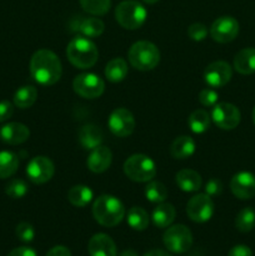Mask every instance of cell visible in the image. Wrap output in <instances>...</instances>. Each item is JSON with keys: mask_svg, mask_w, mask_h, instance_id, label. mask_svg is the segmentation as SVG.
<instances>
[{"mask_svg": "<svg viewBox=\"0 0 255 256\" xmlns=\"http://www.w3.org/2000/svg\"><path fill=\"white\" fill-rule=\"evenodd\" d=\"M30 74L38 84L44 86L54 85L62 78V62L52 50L40 49L30 59Z\"/></svg>", "mask_w": 255, "mask_h": 256, "instance_id": "6da1fadb", "label": "cell"}, {"mask_svg": "<svg viewBox=\"0 0 255 256\" xmlns=\"http://www.w3.org/2000/svg\"><path fill=\"white\" fill-rule=\"evenodd\" d=\"M92 216L102 226L114 228L125 216V208L118 198L112 195H100L92 204Z\"/></svg>", "mask_w": 255, "mask_h": 256, "instance_id": "7a4b0ae2", "label": "cell"}, {"mask_svg": "<svg viewBox=\"0 0 255 256\" xmlns=\"http://www.w3.org/2000/svg\"><path fill=\"white\" fill-rule=\"evenodd\" d=\"M66 56L78 69H89L98 62L99 52L92 40L82 35H78L68 44Z\"/></svg>", "mask_w": 255, "mask_h": 256, "instance_id": "3957f363", "label": "cell"}, {"mask_svg": "<svg viewBox=\"0 0 255 256\" xmlns=\"http://www.w3.org/2000/svg\"><path fill=\"white\" fill-rule=\"evenodd\" d=\"M128 59L132 68L140 72H148L158 66L160 62V52L155 44L148 40L136 42L130 46Z\"/></svg>", "mask_w": 255, "mask_h": 256, "instance_id": "277c9868", "label": "cell"}, {"mask_svg": "<svg viewBox=\"0 0 255 256\" xmlns=\"http://www.w3.org/2000/svg\"><path fill=\"white\" fill-rule=\"evenodd\" d=\"M148 12L145 6L135 0L122 2L115 9V19L118 24L128 30H136L145 22Z\"/></svg>", "mask_w": 255, "mask_h": 256, "instance_id": "5b68a950", "label": "cell"}, {"mask_svg": "<svg viewBox=\"0 0 255 256\" xmlns=\"http://www.w3.org/2000/svg\"><path fill=\"white\" fill-rule=\"evenodd\" d=\"M124 172L132 182H148L156 175V165L148 155L134 154L125 160Z\"/></svg>", "mask_w": 255, "mask_h": 256, "instance_id": "8992f818", "label": "cell"}, {"mask_svg": "<svg viewBox=\"0 0 255 256\" xmlns=\"http://www.w3.org/2000/svg\"><path fill=\"white\" fill-rule=\"evenodd\" d=\"M165 248L174 254H184L192 248V235L188 226L182 224L172 225L168 228L162 235Z\"/></svg>", "mask_w": 255, "mask_h": 256, "instance_id": "52a82bcc", "label": "cell"}, {"mask_svg": "<svg viewBox=\"0 0 255 256\" xmlns=\"http://www.w3.org/2000/svg\"><path fill=\"white\" fill-rule=\"evenodd\" d=\"M72 89L79 96L85 99H96L102 96L105 90V82L94 72H82L75 76Z\"/></svg>", "mask_w": 255, "mask_h": 256, "instance_id": "ba28073f", "label": "cell"}, {"mask_svg": "<svg viewBox=\"0 0 255 256\" xmlns=\"http://www.w3.org/2000/svg\"><path fill=\"white\" fill-rule=\"evenodd\" d=\"M186 214L194 222H206L214 215V202L208 194H196L186 204Z\"/></svg>", "mask_w": 255, "mask_h": 256, "instance_id": "9c48e42d", "label": "cell"}, {"mask_svg": "<svg viewBox=\"0 0 255 256\" xmlns=\"http://www.w3.org/2000/svg\"><path fill=\"white\" fill-rule=\"evenodd\" d=\"M212 119L220 129L232 130L239 125L242 114L240 110L230 102H216L212 106Z\"/></svg>", "mask_w": 255, "mask_h": 256, "instance_id": "30bf717a", "label": "cell"}, {"mask_svg": "<svg viewBox=\"0 0 255 256\" xmlns=\"http://www.w3.org/2000/svg\"><path fill=\"white\" fill-rule=\"evenodd\" d=\"M108 126L115 136H129L135 129V119L132 112L125 108H118L110 114L108 119Z\"/></svg>", "mask_w": 255, "mask_h": 256, "instance_id": "8fae6325", "label": "cell"}, {"mask_svg": "<svg viewBox=\"0 0 255 256\" xmlns=\"http://www.w3.org/2000/svg\"><path fill=\"white\" fill-rule=\"evenodd\" d=\"M239 34V22L232 16H220L210 26L212 40L220 44L232 42Z\"/></svg>", "mask_w": 255, "mask_h": 256, "instance_id": "7c38bea8", "label": "cell"}, {"mask_svg": "<svg viewBox=\"0 0 255 256\" xmlns=\"http://www.w3.org/2000/svg\"><path fill=\"white\" fill-rule=\"evenodd\" d=\"M54 162L46 156H35L26 166V175L34 184H45L54 176Z\"/></svg>", "mask_w": 255, "mask_h": 256, "instance_id": "4fadbf2b", "label": "cell"}, {"mask_svg": "<svg viewBox=\"0 0 255 256\" xmlns=\"http://www.w3.org/2000/svg\"><path fill=\"white\" fill-rule=\"evenodd\" d=\"M232 69L226 62H214L206 66L204 72V80L210 88H222L230 82Z\"/></svg>", "mask_w": 255, "mask_h": 256, "instance_id": "5bb4252c", "label": "cell"}, {"mask_svg": "<svg viewBox=\"0 0 255 256\" xmlns=\"http://www.w3.org/2000/svg\"><path fill=\"white\" fill-rule=\"evenodd\" d=\"M230 190L240 200H249L255 196V175L249 172H240L232 178Z\"/></svg>", "mask_w": 255, "mask_h": 256, "instance_id": "9a60e30c", "label": "cell"}, {"mask_svg": "<svg viewBox=\"0 0 255 256\" xmlns=\"http://www.w3.org/2000/svg\"><path fill=\"white\" fill-rule=\"evenodd\" d=\"M30 136V130L22 122H8L0 128V139L5 144L19 145L26 142Z\"/></svg>", "mask_w": 255, "mask_h": 256, "instance_id": "2e32d148", "label": "cell"}, {"mask_svg": "<svg viewBox=\"0 0 255 256\" xmlns=\"http://www.w3.org/2000/svg\"><path fill=\"white\" fill-rule=\"evenodd\" d=\"M112 162V150L108 146H100L95 148L92 150L89 158H88V169L90 172H95V174H100V172H106L110 168Z\"/></svg>", "mask_w": 255, "mask_h": 256, "instance_id": "e0dca14e", "label": "cell"}, {"mask_svg": "<svg viewBox=\"0 0 255 256\" xmlns=\"http://www.w3.org/2000/svg\"><path fill=\"white\" fill-rule=\"evenodd\" d=\"M90 256H118L114 240L106 234H95L88 244Z\"/></svg>", "mask_w": 255, "mask_h": 256, "instance_id": "ac0fdd59", "label": "cell"}, {"mask_svg": "<svg viewBox=\"0 0 255 256\" xmlns=\"http://www.w3.org/2000/svg\"><path fill=\"white\" fill-rule=\"evenodd\" d=\"M78 139L84 149L92 150L102 145V140H104V134L96 125L86 124L80 128L79 132H78Z\"/></svg>", "mask_w": 255, "mask_h": 256, "instance_id": "d6986e66", "label": "cell"}, {"mask_svg": "<svg viewBox=\"0 0 255 256\" xmlns=\"http://www.w3.org/2000/svg\"><path fill=\"white\" fill-rule=\"evenodd\" d=\"M104 22L99 18H79L72 24V30L86 38L100 36L104 32Z\"/></svg>", "mask_w": 255, "mask_h": 256, "instance_id": "ffe728a7", "label": "cell"}, {"mask_svg": "<svg viewBox=\"0 0 255 256\" xmlns=\"http://www.w3.org/2000/svg\"><path fill=\"white\" fill-rule=\"evenodd\" d=\"M175 216H176V210H175L174 205L169 204V202H160L152 210V219L155 226L164 229V228H169L174 222Z\"/></svg>", "mask_w": 255, "mask_h": 256, "instance_id": "44dd1931", "label": "cell"}, {"mask_svg": "<svg viewBox=\"0 0 255 256\" xmlns=\"http://www.w3.org/2000/svg\"><path fill=\"white\" fill-rule=\"evenodd\" d=\"M178 186L186 192H195L202 188V180L200 174H198L195 170L182 169L175 176Z\"/></svg>", "mask_w": 255, "mask_h": 256, "instance_id": "7402d4cb", "label": "cell"}, {"mask_svg": "<svg viewBox=\"0 0 255 256\" xmlns=\"http://www.w3.org/2000/svg\"><path fill=\"white\" fill-rule=\"evenodd\" d=\"M234 69L239 74L250 75L255 72V48H245L234 58Z\"/></svg>", "mask_w": 255, "mask_h": 256, "instance_id": "603a6c76", "label": "cell"}, {"mask_svg": "<svg viewBox=\"0 0 255 256\" xmlns=\"http://www.w3.org/2000/svg\"><path fill=\"white\" fill-rule=\"evenodd\" d=\"M195 148L196 146H195V142L192 138L182 135L172 142V146H170V154L174 159L178 160L189 159L192 155H194Z\"/></svg>", "mask_w": 255, "mask_h": 256, "instance_id": "cb8c5ba5", "label": "cell"}, {"mask_svg": "<svg viewBox=\"0 0 255 256\" xmlns=\"http://www.w3.org/2000/svg\"><path fill=\"white\" fill-rule=\"evenodd\" d=\"M94 198V192L86 185H74L68 192V200L76 208H84L90 204Z\"/></svg>", "mask_w": 255, "mask_h": 256, "instance_id": "d4e9b609", "label": "cell"}, {"mask_svg": "<svg viewBox=\"0 0 255 256\" xmlns=\"http://www.w3.org/2000/svg\"><path fill=\"white\" fill-rule=\"evenodd\" d=\"M105 78L112 82H120L128 75V62L122 58H114L105 66Z\"/></svg>", "mask_w": 255, "mask_h": 256, "instance_id": "484cf974", "label": "cell"}, {"mask_svg": "<svg viewBox=\"0 0 255 256\" xmlns=\"http://www.w3.org/2000/svg\"><path fill=\"white\" fill-rule=\"evenodd\" d=\"M38 99V90L32 85H24L19 88L14 94V105L20 109L32 106Z\"/></svg>", "mask_w": 255, "mask_h": 256, "instance_id": "4316f807", "label": "cell"}, {"mask_svg": "<svg viewBox=\"0 0 255 256\" xmlns=\"http://www.w3.org/2000/svg\"><path fill=\"white\" fill-rule=\"evenodd\" d=\"M19 168V156L12 152H0V179L12 176Z\"/></svg>", "mask_w": 255, "mask_h": 256, "instance_id": "83f0119b", "label": "cell"}, {"mask_svg": "<svg viewBox=\"0 0 255 256\" xmlns=\"http://www.w3.org/2000/svg\"><path fill=\"white\" fill-rule=\"evenodd\" d=\"M210 115L208 114L205 110L198 109L190 114L189 119H188V124H189L190 130L195 134H202L206 132L210 128Z\"/></svg>", "mask_w": 255, "mask_h": 256, "instance_id": "f1b7e54d", "label": "cell"}, {"mask_svg": "<svg viewBox=\"0 0 255 256\" xmlns=\"http://www.w3.org/2000/svg\"><path fill=\"white\" fill-rule=\"evenodd\" d=\"M128 224L136 232H142L149 225V215L142 208L132 206L128 212Z\"/></svg>", "mask_w": 255, "mask_h": 256, "instance_id": "f546056e", "label": "cell"}, {"mask_svg": "<svg viewBox=\"0 0 255 256\" xmlns=\"http://www.w3.org/2000/svg\"><path fill=\"white\" fill-rule=\"evenodd\" d=\"M145 198L149 200L150 202L154 204H160L164 202L168 198V189L165 185L160 182H155V180H150L148 182L146 186L144 189Z\"/></svg>", "mask_w": 255, "mask_h": 256, "instance_id": "4dcf8cb0", "label": "cell"}, {"mask_svg": "<svg viewBox=\"0 0 255 256\" xmlns=\"http://www.w3.org/2000/svg\"><path fill=\"white\" fill-rule=\"evenodd\" d=\"M235 228L240 232H249L255 228V212L252 208H244L235 218Z\"/></svg>", "mask_w": 255, "mask_h": 256, "instance_id": "1f68e13d", "label": "cell"}, {"mask_svg": "<svg viewBox=\"0 0 255 256\" xmlns=\"http://www.w3.org/2000/svg\"><path fill=\"white\" fill-rule=\"evenodd\" d=\"M79 2L85 12L96 16L106 14L112 5V0H79Z\"/></svg>", "mask_w": 255, "mask_h": 256, "instance_id": "d6a6232c", "label": "cell"}, {"mask_svg": "<svg viewBox=\"0 0 255 256\" xmlns=\"http://www.w3.org/2000/svg\"><path fill=\"white\" fill-rule=\"evenodd\" d=\"M28 192H29V188L22 179H12V182H8L5 188L6 195L12 199H22L28 194Z\"/></svg>", "mask_w": 255, "mask_h": 256, "instance_id": "836d02e7", "label": "cell"}, {"mask_svg": "<svg viewBox=\"0 0 255 256\" xmlns=\"http://www.w3.org/2000/svg\"><path fill=\"white\" fill-rule=\"evenodd\" d=\"M15 234H16L18 239L22 242H32L35 238V230L32 224L26 222H22L16 225L15 229Z\"/></svg>", "mask_w": 255, "mask_h": 256, "instance_id": "e575fe53", "label": "cell"}, {"mask_svg": "<svg viewBox=\"0 0 255 256\" xmlns=\"http://www.w3.org/2000/svg\"><path fill=\"white\" fill-rule=\"evenodd\" d=\"M208 29L202 22H194L188 29V36L194 42H202L206 38Z\"/></svg>", "mask_w": 255, "mask_h": 256, "instance_id": "d590c367", "label": "cell"}, {"mask_svg": "<svg viewBox=\"0 0 255 256\" xmlns=\"http://www.w3.org/2000/svg\"><path fill=\"white\" fill-rule=\"evenodd\" d=\"M219 94L214 89H202L199 94V102L202 106L212 108L218 102Z\"/></svg>", "mask_w": 255, "mask_h": 256, "instance_id": "8d00e7d4", "label": "cell"}, {"mask_svg": "<svg viewBox=\"0 0 255 256\" xmlns=\"http://www.w3.org/2000/svg\"><path fill=\"white\" fill-rule=\"evenodd\" d=\"M222 192V182H220L216 178H212V179L208 180V182L205 184V194H208L209 196H216Z\"/></svg>", "mask_w": 255, "mask_h": 256, "instance_id": "74e56055", "label": "cell"}, {"mask_svg": "<svg viewBox=\"0 0 255 256\" xmlns=\"http://www.w3.org/2000/svg\"><path fill=\"white\" fill-rule=\"evenodd\" d=\"M14 114V105L9 100H2L0 102V122H4L9 120Z\"/></svg>", "mask_w": 255, "mask_h": 256, "instance_id": "f35d334b", "label": "cell"}, {"mask_svg": "<svg viewBox=\"0 0 255 256\" xmlns=\"http://www.w3.org/2000/svg\"><path fill=\"white\" fill-rule=\"evenodd\" d=\"M228 256H252V252L246 245H236L230 249Z\"/></svg>", "mask_w": 255, "mask_h": 256, "instance_id": "ab89813d", "label": "cell"}, {"mask_svg": "<svg viewBox=\"0 0 255 256\" xmlns=\"http://www.w3.org/2000/svg\"><path fill=\"white\" fill-rule=\"evenodd\" d=\"M8 256H38V254L34 249H32V248L20 246L12 250V252L8 254Z\"/></svg>", "mask_w": 255, "mask_h": 256, "instance_id": "60d3db41", "label": "cell"}, {"mask_svg": "<svg viewBox=\"0 0 255 256\" xmlns=\"http://www.w3.org/2000/svg\"><path fill=\"white\" fill-rule=\"evenodd\" d=\"M45 256H72V252L66 246L58 245V246L52 248Z\"/></svg>", "mask_w": 255, "mask_h": 256, "instance_id": "b9f144b4", "label": "cell"}, {"mask_svg": "<svg viewBox=\"0 0 255 256\" xmlns=\"http://www.w3.org/2000/svg\"><path fill=\"white\" fill-rule=\"evenodd\" d=\"M144 256H172V255L168 254V252H164V250H152V252H146Z\"/></svg>", "mask_w": 255, "mask_h": 256, "instance_id": "7bdbcfd3", "label": "cell"}, {"mask_svg": "<svg viewBox=\"0 0 255 256\" xmlns=\"http://www.w3.org/2000/svg\"><path fill=\"white\" fill-rule=\"evenodd\" d=\"M119 256H139V255H138V252H135V250L128 249V250H124V252H122Z\"/></svg>", "mask_w": 255, "mask_h": 256, "instance_id": "ee69618b", "label": "cell"}, {"mask_svg": "<svg viewBox=\"0 0 255 256\" xmlns=\"http://www.w3.org/2000/svg\"><path fill=\"white\" fill-rule=\"evenodd\" d=\"M144 2H146V4H155V2H158L159 0H142Z\"/></svg>", "mask_w": 255, "mask_h": 256, "instance_id": "f6af8a7d", "label": "cell"}, {"mask_svg": "<svg viewBox=\"0 0 255 256\" xmlns=\"http://www.w3.org/2000/svg\"><path fill=\"white\" fill-rule=\"evenodd\" d=\"M252 122H254V124H255V108H254V110H252Z\"/></svg>", "mask_w": 255, "mask_h": 256, "instance_id": "bcb514c9", "label": "cell"}]
</instances>
